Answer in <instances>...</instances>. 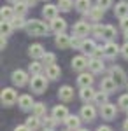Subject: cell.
<instances>
[{
  "label": "cell",
  "mask_w": 128,
  "mask_h": 131,
  "mask_svg": "<svg viewBox=\"0 0 128 131\" xmlns=\"http://www.w3.org/2000/svg\"><path fill=\"white\" fill-rule=\"evenodd\" d=\"M58 9L63 12H69L72 7H76V0H58Z\"/></svg>",
  "instance_id": "obj_30"
},
{
  "label": "cell",
  "mask_w": 128,
  "mask_h": 131,
  "mask_svg": "<svg viewBox=\"0 0 128 131\" xmlns=\"http://www.w3.org/2000/svg\"><path fill=\"white\" fill-rule=\"evenodd\" d=\"M7 46V40H5V37H2V42H0V47H2V51H4V47Z\"/></svg>",
  "instance_id": "obj_48"
},
{
  "label": "cell",
  "mask_w": 128,
  "mask_h": 131,
  "mask_svg": "<svg viewBox=\"0 0 128 131\" xmlns=\"http://www.w3.org/2000/svg\"><path fill=\"white\" fill-rule=\"evenodd\" d=\"M119 26H121L125 31L128 30V16H125V18H119Z\"/></svg>",
  "instance_id": "obj_44"
},
{
  "label": "cell",
  "mask_w": 128,
  "mask_h": 131,
  "mask_svg": "<svg viewBox=\"0 0 128 131\" xmlns=\"http://www.w3.org/2000/svg\"><path fill=\"white\" fill-rule=\"evenodd\" d=\"M0 16H2V19H12L14 16H16V12H14V7H9V5H4L2 9H0Z\"/></svg>",
  "instance_id": "obj_29"
},
{
  "label": "cell",
  "mask_w": 128,
  "mask_h": 131,
  "mask_svg": "<svg viewBox=\"0 0 128 131\" xmlns=\"http://www.w3.org/2000/svg\"><path fill=\"white\" fill-rule=\"evenodd\" d=\"M123 129H125V131H128V119L125 121V124H123Z\"/></svg>",
  "instance_id": "obj_50"
},
{
  "label": "cell",
  "mask_w": 128,
  "mask_h": 131,
  "mask_svg": "<svg viewBox=\"0 0 128 131\" xmlns=\"http://www.w3.org/2000/svg\"><path fill=\"white\" fill-rule=\"evenodd\" d=\"M42 61H44V65H54V61H56V56L53 54V52H46L44 56H42Z\"/></svg>",
  "instance_id": "obj_38"
},
{
  "label": "cell",
  "mask_w": 128,
  "mask_h": 131,
  "mask_svg": "<svg viewBox=\"0 0 128 131\" xmlns=\"http://www.w3.org/2000/svg\"><path fill=\"white\" fill-rule=\"evenodd\" d=\"M58 5H53V4H48V5H44V9H42V16L46 18V19H54V18H58Z\"/></svg>",
  "instance_id": "obj_8"
},
{
  "label": "cell",
  "mask_w": 128,
  "mask_h": 131,
  "mask_svg": "<svg viewBox=\"0 0 128 131\" xmlns=\"http://www.w3.org/2000/svg\"><path fill=\"white\" fill-rule=\"evenodd\" d=\"M126 119H128V110H126Z\"/></svg>",
  "instance_id": "obj_55"
},
{
  "label": "cell",
  "mask_w": 128,
  "mask_h": 131,
  "mask_svg": "<svg viewBox=\"0 0 128 131\" xmlns=\"http://www.w3.org/2000/svg\"><path fill=\"white\" fill-rule=\"evenodd\" d=\"M102 37H104L105 40H112V39L116 37V28L111 26V25H105V26H104V33H102Z\"/></svg>",
  "instance_id": "obj_32"
},
{
  "label": "cell",
  "mask_w": 128,
  "mask_h": 131,
  "mask_svg": "<svg viewBox=\"0 0 128 131\" xmlns=\"http://www.w3.org/2000/svg\"><path fill=\"white\" fill-rule=\"evenodd\" d=\"M49 28L54 31V33H63L65 28H67V21L61 19V18H54V19H51Z\"/></svg>",
  "instance_id": "obj_7"
},
{
  "label": "cell",
  "mask_w": 128,
  "mask_h": 131,
  "mask_svg": "<svg viewBox=\"0 0 128 131\" xmlns=\"http://www.w3.org/2000/svg\"><path fill=\"white\" fill-rule=\"evenodd\" d=\"M9 2H18V0H9Z\"/></svg>",
  "instance_id": "obj_54"
},
{
  "label": "cell",
  "mask_w": 128,
  "mask_h": 131,
  "mask_svg": "<svg viewBox=\"0 0 128 131\" xmlns=\"http://www.w3.org/2000/svg\"><path fill=\"white\" fill-rule=\"evenodd\" d=\"M54 124H56V119H54V117H46V119H44V126L49 128V129L54 128Z\"/></svg>",
  "instance_id": "obj_42"
},
{
  "label": "cell",
  "mask_w": 128,
  "mask_h": 131,
  "mask_svg": "<svg viewBox=\"0 0 128 131\" xmlns=\"http://www.w3.org/2000/svg\"><path fill=\"white\" fill-rule=\"evenodd\" d=\"M97 131H112V129H111L109 126H98V128H97Z\"/></svg>",
  "instance_id": "obj_47"
},
{
  "label": "cell",
  "mask_w": 128,
  "mask_h": 131,
  "mask_svg": "<svg viewBox=\"0 0 128 131\" xmlns=\"http://www.w3.org/2000/svg\"><path fill=\"white\" fill-rule=\"evenodd\" d=\"M111 77L116 81V84H118V86H123V84L126 82V73L121 70L119 67H114V68H112V75H111Z\"/></svg>",
  "instance_id": "obj_17"
},
{
  "label": "cell",
  "mask_w": 128,
  "mask_h": 131,
  "mask_svg": "<svg viewBox=\"0 0 128 131\" xmlns=\"http://www.w3.org/2000/svg\"><path fill=\"white\" fill-rule=\"evenodd\" d=\"M88 16H89V19L91 21H100L102 18H104V9L102 7H91V9L88 10Z\"/></svg>",
  "instance_id": "obj_24"
},
{
  "label": "cell",
  "mask_w": 128,
  "mask_h": 131,
  "mask_svg": "<svg viewBox=\"0 0 128 131\" xmlns=\"http://www.w3.org/2000/svg\"><path fill=\"white\" fill-rule=\"evenodd\" d=\"M121 56H123L125 60H128V42H125V46L121 47Z\"/></svg>",
  "instance_id": "obj_45"
},
{
  "label": "cell",
  "mask_w": 128,
  "mask_h": 131,
  "mask_svg": "<svg viewBox=\"0 0 128 131\" xmlns=\"http://www.w3.org/2000/svg\"><path fill=\"white\" fill-rule=\"evenodd\" d=\"M12 30H14V25H12V21H9V19H2V26H0L2 37H9Z\"/></svg>",
  "instance_id": "obj_27"
},
{
  "label": "cell",
  "mask_w": 128,
  "mask_h": 131,
  "mask_svg": "<svg viewBox=\"0 0 128 131\" xmlns=\"http://www.w3.org/2000/svg\"><path fill=\"white\" fill-rule=\"evenodd\" d=\"M88 67H89V70H91V73H98V72L104 70V63H102L100 58H93L88 63Z\"/></svg>",
  "instance_id": "obj_26"
},
{
  "label": "cell",
  "mask_w": 128,
  "mask_h": 131,
  "mask_svg": "<svg viewBox=\"0 0 128 131\" xmlns=\"http://www.w3.org/2000/svg\"><path fill=\"white\" fill-rule=\"evenodd\" d=\"M28 4L25 2V0H18V2H14V12L18 14V16H25L26 14V10H28Z\"/></svg>",
  "instance_id": "obj_25"
},
{
  "label": "cell",
  "mask_w": 128,
  "mask_h": 131,
  "mask_svg": "<svg viewBox=\"0 0 128 131\" xmlns=\"http://www.w3.org/2000/svg\"><path fill=\"white\" fill-rule=\"evenodd\" d=\"M39 124H40V122H39V117H37V115H33V117H28V119H26V126H28L32 131L37 129Z\"/></svg>",
  "instance_id": "obj_35"
},
{
  "label": "cell",
  "mask_w": 128,
  "mask_h": 131,
  "mask_svg": "<svg viewBox=\"0 0 128 131\" xmlns=\"http://www.w3.org/2000/svg\"><path fill=\"white\" fill-rule=\"evenodd\" d=\"M0 98H2V105H5V107H12L16 101L20 100L18 94H16V91L12 89V88H5V89H2Z\"/></svg>",
  "instance_id": "obj_3"
},
{
  "label": "cell",
  "mask_w": 128,
  "mask_h": 131,
  "mask_svg": "<svg viewBox=\"0 0 128 131\" xmlns=\"http://www.w3.org/2000/svg\"><path fill=\"white\" fill-rule=\"evenodd\" d=\"M111 4H112V0H97V5H98V7H102L104 10L109 9V7H111Z\"/></svg>",
  "instance_id": "obj_43"
},
{
  "label": "cell",
  "mask_w": 128,
  "mask_h": 131,
  "mask_svg": "<svg viewBox=\"0 0 128 131\" xmlns=\"http://www.w3.org/2000/svg\"><path fill=\"white\" fill-rule=\"evenodd\" d=\"M118 107H119V108H123V110H128V94H123V96H119Z\"/></svg>",
  "instance_id": "obj_39"
},
{
  "label": "cell",
  "mask_w": 128,
  "mask_h": 131,
  "mask_svg": "<svg viewBox=\"0 0 128 131\" xmlns=\"http://www.w3.org/2000/svg\"><path fill=\"white\" fill-rule=\"evenodd\" d=\"M11 79H12V82L16 84V86H25L26 82H28V73L23 70H14L12 72V75H11Z\"/></svg>",
  "instance_id": "obj_6"
},
{
  "label": "cell",
  "mask_w": 128,
  "mask_h": 131,
  "mask_svg": "<svg viewBox=\"0 0 128 131\" xmlns=\"http://www.w3.org/2000/svg\"><path fill=\"white\" fill-rule=\"evenodd\" d=\"M58 96H60V100H63V101H70L74 98V89L70 86H63V88H60Z\"/></svg>",
  "instance_id": "obj_19"
},
{
  "label": "cell",
  "mask_w": 128,
  "mask_h": 131,
  "mask_svg": "<svg viewBox=\"0 0 128 131\" xmlns=\"http://www.w3.org/2000/svg\"><path fill=\"white\" fill-rule=\"evenodd\" d=\"M126 88H128V86H126Z\"/></svg>",
  "instance_id": "obj_56"
},
{
  "label": "cell",
  "mask_w": 128,
  "mask_h": 131,
  "mask_svg": "<svg viewBox=\"0 0 128 131\" xmlns=\"http://www.w3.org/2000/svg\"><path fill=\"white\" fill-rule=\"evenodd\" d=\"M72 31H74V35H77V37H83V39H84L89 31H91V26H89L86 21H77V23L74 25Z\"/></svg>",
  "instance_id": "obj_4"
},
{
  "label": "cell",
  "mask_w": 128,
  "mask_h": 131,
  "mask_svg": "<svg viewBox=\"0 0 128 131\" xmlns=\"http://www.w3.org/2000/svg\"><path fill=\"white\" fill-rule=\"evenodd\" d=\"M125 39H126V42H128V30L125 31Z\"/></svg>",
  "instance_id": "obj_51"
},
{
  "label": "cell",
  "mask_w": 128,
  "mask_h": 131,
  "mask_svg": "<svg viewBox=\"0 0 128 131\" xmlns=\"http://www.w3.org/2000/svg\"><path fill=\"white\" fill-rule=\"evenodd\" d=\"M100 114H102V117H104L105 121H112V119L116 117V105H112V103L102 105V107H100Z\"/></svg>",
  "instance_id": "obj_5"
},
{
  "label": "cell",
  "mask_w": 128,
  "mask_h": 131,
  "mask_svg": "<svg viewBox=\"0 0 128 131\" xmlns=\"http://www.w3.org/2000/svg\"><path fill=\"white\" fill-rule=\"evenodd\" d=\"M65 124H67L69 131H77L79 126H81V119L76 117V115H69V117H67V121H65Z\"/></svg>",
  "instance_id": "obj_23"
},
{
  "label": "cell",
  "mask_w": 128,
  "mask_h": 131,
  "mask_svg": "<svg viewBox=\"0 0 128 131\" xmlns=\"http://www.w3.org/2000/svg\"><path fill=\"white\" fill-rule=\"evenodd\" d=\"M60 73H61V70H60L58 65H49V67H46V77L51 79V81L60 79Z\"/></svg>",
  "instance_id": "obj_18"
},
{
  "label": "cell",
  "mask_w": 128,
  "mask_h": 131,
  "mask_svg": "<svg viewBox=\"0 0 128 131\" xmlns=\"http://www.w3.org/2000/svg\"><path fill=\"white\" fill-rule=\"evenodd\" d=\"M95 49H97V42L91 40V39H84L83 40V44H81V51L84 52V54H89V56H93V52H95Z\"/></svg>",
  "instance_id": "obj_16"
},
{
  "label": "cell",
  "mask_w": 128,
  "mask_h": 131,
  "mask_svg": "<svg viewBox=\"0 0 128 131\" xmlns=\"http://www.w3.org/2000/svg\"><path fill=\"white\" fill-rule=\"evenodd\" d=\"M88 63L89 61L86 60L84 56H74V58H72V68L81 72V70H84V68L88 67Z\"/></svg>",
  "instance_id": "obj_14"
},
{
  "label": "cell",
  "mask_w": 128,
  "mask_h": 131,
  "mask_svg": "<svg viewBox=\"0 0 128 131\" xmlns=\"http://www.w3.org/2000/svg\"><path fill=\"white\" fill-rule=\"evenodd\" d=\"M77 131H88V129H77Z\"/></svg>",
  "instance_id": "obj_53"
},
{
  "label": "cell",
  "mask_w": 128,
  "mask_h": 131,
  "mask_svg": "<svg viewBox=\"0 0 128 131\" xmlns=\"http://www.w3.org/2000/svg\"><path fill=\"white\" fill-rule=\"evenodd\" d=\"M53 117L56 119V121H67V117H69V110H67V107H63V105H58V107H54L53 108Z\"/></svg>",
  "instance_id": "obj_11"
},
{
  "label": "cell",
  "mask_w": 128,
  "mask_h": 131,
  "mask_svg": "<svg viewBox=\"0 0 128 131\" xmlns=\"http://www.w3.org/2000/svg\"><path fill=\"white\" fill-rule=\"evenodd\" d=\"M28 54L32 56V58H35V60L42 58V56L46 54V51H44V46H42V44H32V46L28 47Z\"/></svg>",
  "instance_id": "obj_12"
},
{
  "label": "cell",
  "mask_w": 128,
  "mask_h": 131,
  "mask_svg": "<svg viewBox=\"0 0 128 131\" xmlns=\"http://www.w3.org/2000/svg\"><path fill=\"white\" fill-rule=\"evenodd\" d=\"M107 94H109V93H105V91H100V93H97V96H95V101L98 103L100 107L107 103Z\"/></svg>",
  "instance_id": "obj_37"
},
{
  "label": "cell",
  "mask_w": 128,
  "mask_h": 131,
  "mask_svg": "<svg viewBox=\"0 0 128 131\" xmlns=\"http://www.w3.org/2000/svg\"><path fill=\"white\" fill-rule=\"evenodd\" d=\"M104 51H105V56L107 58H116L118 52H121V47H118V44H114L112 40H109L105 46H104Z\"/></svg>",
  "instance_id": "obj_10"
},
{
  "label": "cell",
  "mask_w": 128,
  "mask_h": 131,
  "mask_svg": "<svg viewBox=\"0 0 128 131\" xmlns=\"http://www.w3.org/2000/svg\"><path fill=\"white\" fill-rule=\"evenodd\" d=\"M18 103H20L21 110H30V108H33V100H32V96H28V94H23V96H20V100H18Z\"/></svg>",
  "instance_id": "obj_20"
},
{
  "label": "cell",
  "mask_w": 128,
  "mask_h": 131,
  "mask_svg": "<svg viewBox=\"0 0 128 131\" xmlns=\"http://www.w3.org/2000/svg\"><path fill=\"white\" fill-rule=\"evenodd\" d=\"M95 115H97V112H95V107H91V105H84V107H81V117L84 119V121H93L95 119Z\"/></svg>",
  "instance_id": "obj_13"
},
{
  "label": "cell",
  "mask_w": 128,
  "mask_h": 131,
  "mask_svg": "<svg viewBox=\"0 0 128 131\" xmlns=\"http://www.w3.org/2000/svg\"><path fill=\"white\" fill-rule=\"evenodd\" d=\"M44 131H54V129H49V128H44Z\"/></svg>",
  "instance_id": "obj_52"
},
{
  "label": "cell",
  "mask_w": 128,
  "mask_h": 131,
  "mask_svg": "<svg viewBox=\"0 0 128 131\" xmlns=\"http://www.w3.org/2000/svg\"><path fill=\"white\" fill-rule=\"evenodd\" d=\"M32 110H33V115H37V117L46 115V107H44V103H35Z\"/></svg>",
  "instance_id": "obj_34"
},
{
  "label": "cell",
  "mask_w": 128,
  "mask_h": 131,
  "mask_svg": "<svg viewBox=\"0 0 128 131\" xmlns=\"http://www.w3.org/2000/svg\"><path fill=\"white\" fill-rule=\"evenodd\" d=\"M30 89L37 94H42L44 91L48 89V79L44 75H33L32 77V82H30Z\"/></svg>",
  "instance_id": "obj_2"
},
{
  "label": "cell",
  "mask_w": 128,
  "mask_h": 131,
  "mask_svg": "<svg viewBox=\"0 0 128 131\" xmlns=\"http://www.w3.org/2000/svg\"><path fill=\"white\" fill-rule=\"evenodd\" d=\"M77 84L81 88H89L93 84V73H81L77 77Z\"/></svg>",
  "instance_id": "obj_22"
},
{
  "label": "cell",
  "mask_w": 128,
  "mask_h": 131,
  "mask_svg": "<svg viewBox=\"0 0 128 131\" xmlns=\"http://www.w3.org/2000/svg\"><path fill=\"white\" fill-rule=\"evenodd\" d=\"M70 40H72V37H69V35H65V33H56L54 44L58 46L60 49H67L70 46Z\"/></svg>",
  "instance_id": "obj_15"
},
{
  "label": "cell",
  "mask_w": 128,
  "mask_h": 131,
  "mask_svg": "<svg viewBox=\"0 0 128 131\" xmlns=\"http://www.w3.org/2000/svg\"><path fill=\"white\" fill-rule=\"evenodd\" d=\"M40 72H42V63L33 61V63L30 65V73H32V75H40Z\"/></svg>",
  "instance_id": "obj_36"
},
{
  "label": "cell",
  "mask_w": 128,
  "mask_h": 131,
  "mask_svg": "<svg viewBox=\"0 0 128 131\" xmlns=\"http://www.w3.org/2000/svg\"><path fill=\"white\" fill-rule=\"evenodd\" d=\"M91 33H93L95 37H102V33H104V26H102V25H95V26H91Z\"/></svg>",
  "instance_id": "obj_41"
},
{
  "label": "cell",
  "mask_w": 128,
  "mask_h": 131,
  "mask_svg": "<svg viewBox=\"0 0 128 131\" xmlns=\"http://www.w3.org/2000/svg\"><path fill=\"white\" fill-rule=\"evenodd\" d=\"M83 40H84L83 37L74 35V37H72V40H70V46H72V47H77V49H81V44H83Z\"/></svg>",
  "instance_id": "obj_40"
},
{
  "label": "cell",
  "mask_w": 128,
  "mask_h": 131,
  "mask_svg": "<svg viewBox=\"0 0 128 131\" xmlns=\"http://www.w3.org/2000/svg\"><path fill=\"white\" fill-rule=\"evenodd\" d=\"M116 88H119L116 81L112 79V77H105V79H102L100 82V89L105 91V93H112V91H116Z\"/></svg>",
  "instance_id": "obj_9"
},
{
  "label": "cell",
  "mask_w": 128,
  "mask_h": 131,
  "mask_svg": "<svg viewBox=\"0 0 128 131\" xmlns=\"http://www.w3.org/2000/svg\"><path fill=\"white\" fill-rule=\"evenodd\" d=\"M76 9L79 12H88L91 9V0H76Z\"/></svg>",
  "instance_id": "obj_31"
},
{
  "label": "cell",
  "mask_w": 128,
  "mask_h": 131,
  "mask_svg": "<svg viewBox=\"0 0 128 131\" xmlns=\"http://www.w3.org/2000/svg\"><path fill=\"white\" fill-rule=\"evenodd\" d=\"M48 30H51V28L40 19H28L26 21V31L32 37H42V35L48 33Z\"/></svg>",
  "instance_id": "obj_1"
},
{
  "label": "cell",
  "mask_w": 128,
  "mask_h": 131,
  "mask_svg": "<svg viewBox=\"0 0 128 131\" xmlns=\"http://www.w3.org/2000/svg\"><path fill=\"white\" fill-rule=\"evenodd\" d=\"M14 131H32V129H30L26 124H23V126H16V128H14Z\"/></svg>",
  "instance_id": "obj_46"
},
{
  "label": "cell",
  "mask_w": 128,
  "mask_h": 131,
  "mask_svg": "<svg viewBox=\"0 0 128 131\" xmlns=\"http://www.w3.org/2000/svg\"><path fill=\"white\" fill-rule=\"evenodd\" d=\"M25 2H26L28 5H35V4H37V0H25Z\"/></svg>",
  "instance_id": "obj_49"
},
{
  "label": "cell",
  "mask_w": 128,
  "mask_h": 131,
  "mask_svg": "<svg viewBox=\"0 0 128 131\" xmlns=\"http://www.w3.org/2000/svg\"><path fill=\"white\" fill-rule=\"evenodd\" d=\"M11 21H12L14 28H26V21L23 19V16H18V14H16V16H14Z\"/></svg>",
  "instance_id": "obj_33"
},
{
  "label": "cell",
  "mask_w": 128,
  "mask_h": 131,
  "mask_svg": "<svg viewBox=\"0 0 128 131\" xmlns=\"http://www.w3.org/2000/svg\"><path fill=\"white\" fill-rule=\"evenodd\" d=\"M114 14H116L118 18H125V16H128V4L126 2H119L118 5L114 7Z\"/></svg>",
  "instance_id": "obj_28"
},
{
  "label": "cell",
  "mask_w": 128,
  "mask_h": 131,
  "mask_svg": "<svg viewBox=\"0 0 128 131\" xmlns=\"http://www.w3.org/2000/svg\"><path fill=\"white\" fill-rule=\"evenodd\" d=\"M95 96H97V93L93 91V88L89 86V88H81V100L83 101H91V100H95Z\"/></svg>",
  "instance_id": "obj_21"
}]
</instances>
